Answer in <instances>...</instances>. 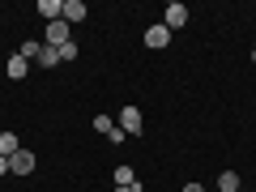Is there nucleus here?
Segmentation results:
<instances>
[{
    "label": "nucleus",
    "mask_w": 256,
    "mask_h": 192,
    "mask_svg": "<svg viewBox=\"0 0 256 192\" xmlns=\"http://www.w3.org/2000/svg\"><path fill=\"white\" fill-rule=\"evenodd\" d=\"M141 124H146V120H141V107H132V102L116 116V128L124 132V137H141Z\"/></svg>",
    "instance_id": "1"
},
{
    "label": "nucleus",
    "mask_w": 256,
    "mask_h": 192,
    "mask_svg": "<svg viewBox=\"0 0 256 192\" xmlns=\"http://www.w3.org/2000/svg\"><path fill=\"white\" fill-rule=\"evenodd\" d=\"M47 47H64V43H73V26H68V22H47V38H43Z\"/></svg>",
    "instance_id": "2"
},
{
    "label": "nucleus",
    "mask_w": 256,
    "mask_h": 192,
    "mask_svg": "<svg viewBox=\"0 0 256 192\" xmlns=\"http://www.w3.org/2000/svg\"><path fill=\"white\" fill-rule=\"evenodd\" d=\"M162 26H166V30H184V26H188V9H184L180 0H171V4H166V13H162Z\"/></svg>",
    "instance_id": "3"
},
{
    "label": "nucleus",
    "mask_w": 256,
    "mask_h": 192,
    "mask_svg": "<svg viewBox=\"0 0 256 192\" xmlns=\"http://www.w3.org/2000/svg\"><path fill=\"white\" fill-rule=\"evenodd\" d=\"M34 166H38V158L30 154V150H18V154L9 158V175H30Z\"/></svg>",
    "instance_id": "4"
},
{
    "label": "nucleus",
    "mask_w": 256,
    "mask_h": 192,
    "mask_svg": "<svg viewBox=\"0 0 256 192\" xmlns=\"http://www.w3.org/2000/svg\"><path fill=\"white\" fill-rule=\"evenodd\" d=\"M26 73H30V60L13 52V56H9V64H4V77H9V82H22Z\"/></svg>",
    "instance_id": "5"
},
{
    "label": "nucleus",
    "mask_w": 256,
    "mask_h": 192,
    "mask_svg": "<svg viewBox=\"0 0 256 192\" xmlns=\"http://www.w3.org/2000/svg\"><path fill=\"white\" fill-rule=\"evenodd\" d=\"M166 43H171V30H166V26H150V30H146V47H154V52H162Z\"/></svg>",
    "instance_id": "6"
},
{
    "label": "nucleus",
    "mask_w": 256,
    "mask_h": 192,
    "mask_svg": "<svg viewBox=\"0 0 256 192\" xmlns=\"http://www.w3.org/2000/svg\"><path fill=\"white\" fill-rule=\"evenodd\" d=\"M111 180H116V188H132V192H141L137 171H132V166H116V175H111Z\"/></svg>",
    "instance_id": "7"
},
{
    "label": "nucleus",
    "mask_w": 256,
    "mask_h": 192,
    "mask_svg": "<svg viewBox=\"0 0 256 192\" xmlns=\"http://www.w3.org/2000/svg\"><path fill=\"white\" fill-rule=\"evenodd\" d=\"M38 18H43V22H60L64 18V4H60V0H38Z\"/></svg>",
    "instance_id": "8"
},
{
    "label": "nucleus",
    "mask_w": 256,
    "mask_h": 192,
    "mask_svg": "<svg viewBox=\"0 0 256 192\" xmlns=\"http://www.w3.org/2000/svg\"><path fill=\"white\" fill-rule=\"evenodd\" d=\"M34 64H38V68H56V64H60V47H47V43H43V47H38V60H34Z\"/></svg>",
    "instance_id": "9"
},
{
    "label": "nucleus",
    "mask_w": 256,
    "mask_h": 192,
    "mask_svg": "<svg viewBox=\"0 0 256 192\" xmlns=\"http://www.w3.org/2000/svg\"><path fill=\"white\" fill-rule=\"evenodd\" d=\"M22 150V141H18V132H0V158H13Z\"/></svg>",
    "instance_id": "10"
},
{
    "label": "nucleus",
    "mask_w": 256,
    "mask_h": 192,
    "mask_svg": "<svg viewBox=\"0 0 256 192\" xmlns=\"http://www.w3.org/2000/svg\"><path fill=\"white\" fill-rule=\"evenodd\" d=\"M82 18H86V4H82V0H64V22L73 26V22H82Z\"/></svg>",
    "instance_id": "11"
},
{
    "label": "nucleus",
    "mask_w": 256,
    "mask_h": 192,
    "mask_svg": "<svg viewBox=\"0 0 256 192\" xmlns=\"http://www.w3.org/2000/svg\"><path fill=\"white\" fill-rule=\"evenodd\" d=\"M218 192H239V175L235 171H222L218 175Z\"/></svg>",
    "instance_id": "12"
},
{
    "label": "nucleus",
    "mask_w": 256,
    "mask_h": 192,
    "mask_svg": "<svg viewBox=\"0 0 256 192\" xmlns=\"http://www.w3.org/2000/svg\"><path fill=\"white\" fill-rule=\"evenodd\" d=\"M94 132H107L111 137V132H116V120L111 116H94Z\"/></svg>",
    "instance_id": "13"
},
{
    "label": "nucleus",
    "mask_w": 256,
    "mask_h": 192,
    "mask_svg": "<svg viewBox=\"0 0 256 192\" xmlns=\"http://www.w3.org/2000/svg\"><path fill=\"white\" fill-rule=\"evenodd\" d=\"M38 47H43V43H30V38H26V43L18 47V56H26V60H38Z\"/></svg>",
    "instance_id": "14"
},
{
    "label": "nucleus",
    "mask_w": 256,
    "mask_h": 192,
    "mask_svg": "<svg viewBox=\"0 0 256 192\" xmlns=\"http://www.w3.org/2000/svg\"><path fill=\"white\" fill-rule=\"evenodd\" d=\"M60 60H77V43H64L60 47Z\"/></svg>",
    "instance_id": "15"
},
{
    "label": "nucleus",
    "mask_w": 256,
    "mask_h": 192,
    "mask_svg": "<svg viewBox=\"0 0 256 192\" xmlns=\"http://www.w3.org/2000/svg\"><path fill=\"white\" fill-rule=\"evenodd\" d=\"M180 192H205V184H184Z\"/></svg>",
    "instance_id": "16"
},
{
    "label": "nucleus",
    "mask_w": 256,
    "mask_h": 192,
    "mask_svg": "<svg viewBox=\"0 0 256 192\" xmlns=\"http://www.w3.org/2000/svg\"><path fill=\"white\" fill-rule=\"evenodd\" d=\"M0 175H9V158H0Z\"/></svg>",
    "instance_id": "17"
},
{
    "label": "nucleus",
    "mask_w": 256,
    "mask_h": 192,
    "mask_svg": "<svg viewBox=\"0 0 256 192\" xmlns=\"http://www.w3.org/2000/svg\"><path fill=\"white\" fill-rule=\"evenodd\" d=\"M116 192H132V188H116Z\"/></svg>",
    "instance_id": "18"
},
{
    "label": "nucleus",
    "mask_w": 256,
    "mask_h": 192,
    "mask_svg": "<svg viewBox=\"0 0 256 192\" xmlns=\"http://www.w3.org/2000/svg\"><path fill=\"white\" fill-rule=\"evenodd\" d=\"M252 64H256V47H252Z\"/></svg>",
    "instance_id": "19"
},
{
    "label": "nucleus",
    "mask_w": 256,
    "mask_h": 192,
    "mask_svg": "<svg viewBox=\"0 0 256 192\" xmlns=\"http://www.w3.org/2000/svg\"><path fill=\"white\" fill-rule=\"evenodd\" d=\"M239 192H244V188H239Z\"/></svg>",
    "instance_id": "20"
}]
</instances>
